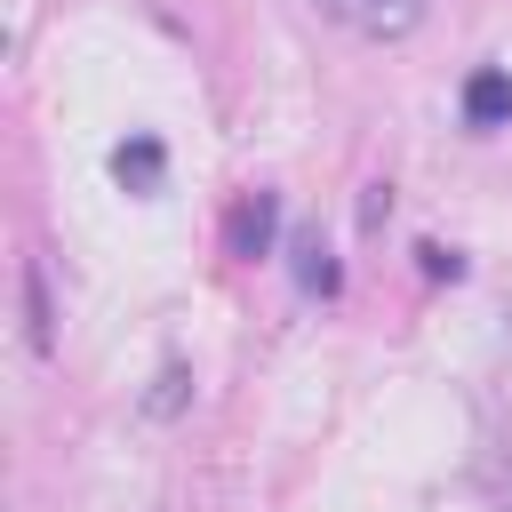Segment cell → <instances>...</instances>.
I'll use <instances>...</instances> for the list:
<instances>
[{"label":"cell","mask_w":512,"mask_h":512,"mask_svg":"<svg viewBox=\"0 0 512 512\" xmlns=\"http://www.w3.org/2000/svg\"><path fill=\"white\" fill-rule=\"evenodd\" d=\"M384 216H392V184H368V192H360V224H368V232H376V224H384Z\"/></svg>","instance_id":"obj_9"},{"label":"cell","mask_w":512,"mask_h":512,"mask_svg":"<svg viewBox=\"0 0 512 512\" xmlns=\"http://www.w3.org/2000/svg\"><path fill=\"white\" fill-rule=\"evenodd\" d=\"M416 256H424V280H456V272H464V256H456V248H432V240H424Z\"/></svg>","instance_id":"obj_8"},{"label":"cell","mask_w":512,"mask_h":512,"mask_svg":"<svg viewBox=\"0 0 512 512\" xmlns=\"http://www.w3.org/2000/svg\"><path fill=\"white\" fill-rule=\"evenodd\" d=\"M360 8L368 0H320V16H336V24H360Z\"/></svg>","instance_id":"obj_10"},{"label":"cell","mask_w":512,"mask_h":512,"mask_svg":"<svg viewBox=\"0 0 512 512\" xmlns=\"http://www.w3.org/2000/svg\"><path fill=\"white\" fill-rule=\"evenodd\" d=\"M288 256H296V288L304 296H336V256L320 240H288Z\"/></svg>","instance_id":"obj_7"},{"label":"cell","mask_w":512,"mask_h":512,"mask_svg":"<svg viewBox=\"0 0 512 512\" xmlns=\"http://www.w3.org/2000/svg\"><path fill=\"white\" fill-rule=\"evenodd\" d=\"M464 120H472V128H504V120H512V72H504V64H480V72L464 80Z\"/></svg>","instance_id":"obj_1"},{"label":"cell","mask_w":512,"mask_h":512,"mask_svg":"<svg viewBox=\"0 0 512 512\" xmlns=\"http://www.w3.org/2000/svg\"><path fill=\"white\" fill-rule=\"evenodd\" d=\"M272 232H280V200H272V192H248V200L232 208V256L256 264V256L272 248Z\"/></svg>","instance_id":"obj_2"},{"label":"cell","mask_w":512,"mask_h":512,"mask_svg":"<svg viewBox=\"0 0 512 512\" xmlns=\"http://www.w3.org/2000/svg\"><path fill=\"white\" fill-rule=\"evenodd\" d=\"M160 168H168V152H160V136H128V144L112 152V176H120L128 192H144V200L160 192Z\"/></svg>","instance_id":"obj_4"},{"label":"cell","mask_w":512,"mask_h":512,"mask_svg":"<svg viewBox=\"0 0 512 512\" xmlns=\"http://www.w3.org/2000/svg\"><path fill=\"white\" fill-rule=\"evenodd\" d=\"M136 408H144V416H152V424H176V416H184V408H192V368H184V360H160V368H152V384H144V400H136Z\"/></svg>","instance_id":"obj_3"},{"label":"cell","mask_w":512,"mask_h":512,"mask_svg":"<svg viewBox=\"0 0 512 512\" xmlns=\"http://www.w3.org/2000/svg\"><path fill=\"white\" fill-rule=\"evenodd\" d=\"M24 336H32V352H56V304H48L40 264H24Z\"/></svg>","instance_id":"obj_6"},{"label":"cell","mask_w":512,"mask_h":512,"mask_svg":"<svg viewBox=\"0 0 512 512\" xmlns=\"http://www.w3.org/2000/svg\"><path fill=\"white\" fill-rule=\"evenodd\" d=\"M424 16H432V0H368L352 32H360V40H408Z\"/></svg>","instance_id":"obj_5"}]
</instances>
